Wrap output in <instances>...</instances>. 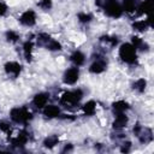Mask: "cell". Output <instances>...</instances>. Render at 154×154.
Segmentation results:
<instances>
[{
  "label": "cell",
  "mask_w": 154,
  "mask_h": 154,
  "mask_svg": "<svg viewBox=\"0 0 154 154\" xmlns=\"http://www.w3.org/2000/svg\"><path fill=\"white\" fill-rule=\"evenodd\" d=\"M119 57L124 63L132 65L137 60L136 48L131 43H123L119 48Z\"/></svg>",
  "instance_id": "obj_1"
},
{
  "label": "cell",
  "mask_w": 154,
  "mask_h": 154,
  "mask_svg": "<svg viewBox=\"0 0 154 154\" xmlns=\"http://www.w3.org/2000/svg\"><path fill=\"white\" fill-rule=\"evenodd\" d=\"M10 117L17 124H25L29 120H31L32 114L26 107H14L11 109Z\"/></svg>",
  "instance_id": "obj_2"
},
{
  "label": "cell",
  "mask_w": 154,
  "mask_h": 154,
  "mask_svg": "<svg viewBox=\"0 0 154 154\" xmlns=\"http://www.w3.org/2000/svg\"><path fill=\"white\" fill-rule=\"evenodd\" d=\"M83 97V91L82 89H75L70 91H65L61 97H60V103L64 106H75L77 105Z\"/></svg>",
  "instance_id": "obj_3"
},
{
  "label": "cell",
  "mask_w": 154,
  "mask_h": 154,
  "mask_svg": "<svg viewBox=\"0 0 154 154\" xmlns=\"http://www.w3.org/2000/svg\"><path fill=\"white\" fill-rule=\"evenodd\" d=\"M102 6H103V10H105V13L108 17L119 18L123 14V8L117 2V0H103Z\"/></svg>",
  "instance_id": "obj_4"
},
{
  "label": "cell",
  "mask_w": 154,
  "mask_h": 154,
  "mask_svg": "<svg viewBox=\"0 0 154 154\" xmlns=\"http://www.w3.org/2000/svg\"><path fill=\"white\" fill-rule=\"evenodd\" d=\"M78 77H79V70H78V67L77 66L70 67V69H67L65 71L64 77H63V82L65 84L72 85V84H75L78 81Z\"/></svg>",
  "instance_id": "obj_5"
},
{
  "label": "cell",
  "mask_w": 154,
  "mask_h": 154,
  "mask_svg": "<svg viewBox=\"0 0 154 154\" xmlns=\"http://www.w3.org/2000/svg\"><path fill=\"white\" fill-rule=\"evenodd\" d=\"M19 22L25 26H32L36 23V13L32 10H26L20 14Z\"/></svg>",
  "instance_id": "obj_6"
},
{
  "label": "cell",
  "mask_w": 154,
  "mask_h": 154,
  "mask_svg": "<svg viewBox=\"0 0 154 154\" xmlns=\"http://www.w3.org/2000/svg\"><path fill=\"white\" fill-rule=\"evenodd\" d=\"M4 67H5L6 73H7L8 76L13 77V78L18 77L19 73L22 72V65H20L19 63H17V61H8V63L5 64Z\"/></svg>",
  "instance_id": "obj_7"
},
{
  "label": "cell",
  "mask_w": 154,
  "mask_h": 154,
  "mask_svg": "<svg viewBox=\"0 0 154 154\" xmlns=\"http://www.w3.org/2000/svg\"><path fill=\"white\" fill-rule=\"evenodd\" d=\"M29 140V134L25 130H22L16 137L11 138V143L13 147H23Z\"/></svg>",
  "instance_id": "obj_8"
},
{
  "label": "cell",
  "mask_w": 154,
  "mask_h": 154,
  "mask_svg": "<svg viewBox=\"0 0 154 154\" xmlns=\"http://www.w3.org/2000/svg\"><path fill=\"white\" fill-rule=\"evenodd\" d=\"M48 100H49V95H48L47 93H38V94H36V95L34 96L32 103H34V106H36L37 108H43V107L47 105Z\"/></svg>",
  "instance_id": "obj_9"
},
{
  "label": "cell",
  "mask_w": 154,
  "mask_h": 154,
  "mask_svg": "<svg viewBox=\"0 0 154 154\" xmlns=\"http://www.w3.org/2000/svg\"><path fill=\"white\" fill-rule=\"evenodd\" d=\"M128 122H129V118L125 113H119V114H116V119L113 120V129L116 130H120L123 128H125L128 125Z\"/></svg>",
  "instance_id": "obj_10"
},
{
  "label": "cell",
  "mask_w": 154,
  "mask_h": 154,
  "mask_svg": "<svg viewBox=\"0 0 154 154\" xmlns=\"http://www.w3.org/2000/svg\"><path fill=\"white\" fill-rule=\"evenodd\" d=\"M106 66H107V63L103 59H96L89 66V71L91 73H101V72H103L106 70Z\"/></svg>",
  "instance_id": "obj_11"
},
{
  "label": "cell",
  "mask_w": 154,
  "mask_h": 154,
  "mask_svg": "<svg viewBox=\"0 0 154 154\" xmlns=\"http://www.w3.org/2000/svg\"><path fill=\"white\" fill-rule=\"evenodd\" d=\"M43 116H45L46 118H49V119L57 118V117L60 116V109H59V107L55 106V105L45 106V107H43Z\"/></svg>",
  "instance_id": "obj_12"
},
{
  "label": "cell",
  "mask_w": 154,
  "mask_h": 154,
  "mask_svg": "<svg viewBox=\"0 0 154 154\" xmlns=\"http://www.w3.org/2000/svg\"><path fill=\"white\" fill-rule=\"evenodd\" d=\"M150 19L147 18V19H141V20H136L132 23V29L136 30V31H140V32H143L146 31L148 28H150Z\"/></svg>",
  "instance_id": "obj_13"
},
{
  "label": "cell",
  "mask_w": 154,
  "mask_h": 154,
  "mask_svg": "<svg viewBox=\"0 0 154 154\" xmlns=\"http://www.w3.org/2000/svg\"><path fill=\"white\" fill-rule=\"evenodd\" d=\"M112 108L114 114H119V113H125L126 109H129V103L124 100H119L112 103Z\"/></svg>",
  "instance_id": "obj_14"
},
{
  "label": "cell",
  "mask_w": 154,
  "mask_h": 154,
  "mask_svg": "<svg viewBox=\"0 0 154 154\" xmlns=\"http://www.w3.org/2000/svg\"><path fill=\"white\" fill-rule=\"evenodd\" d=\"M137 137L140 138V142L141 143H149V142H152V140H153V134H152V130L150 129H148V128H142V130H141V132L137 135Z\"/></svg>",
  "instance_id": "obj_15"
},
{
  "label": "cell",
  "mask_w": 154,
  "mask_h": 154,
  "mask_svg": "<svg viewBox=\"0 0 154 154\" xmlns=\"http://www.w3.org/2000/svg\"><path fill=\"white\" fill-rule=\"evenodd\" d=\"M70 59H71V61H72L76 66H81V65H83L84 61H85V55H84L81 51H75V52L71 54Z\"/></svg>",
  "instance_id": "obj_16"
},
{
  "label": "cell",
  "mask_w": 154,
  "mask_h": 154,
  "mask_svg": "<svg viewBox=\"0 0 154 154\" xmlns=\"http://www.w3.org/2000/svg\"><path fill=\"white\" fill-rule=\"evenodd\" d=\"M150 7H152V0H144V1H142L136 7L137 16H142L144 13H148L149 10H150Z\"/></svg>",
  "instance_id": "obj_17"
},
{
  "label": "cell",
  "mask_w": 154,
  "mask_h": 154,
  "mask_svg": "<svg viewBox=\"0 0 154 154\" xmlns=\"http://www.w3.org/2000/svg\"><path fill=\"white\" fill-rule=\"evenodd\" d=\"M131 45L136 48V51L137 49H140V51H147L148 49V45L138 36H132L131 37Z\"/></svg>",
  "instance_id": "obj_18"
},
{
  "label": "cell",
  "mask_w": 154,
  "mask_h": 154,
  "mask_svg": "<svg viewBox=\"0 0 154 154\" xmlns=\"http://www.w3.org/2000/svg\"><path fill=\"white\" fill-rule=\"evenodd\" d=\"M82 109H83V113L85 116H94L95 112H96V102L90 100V101H88V102H85L83 105Z\"/></svg>",
  "instance_id": "obj_19"
},
{
  "label": "cell",
  "mask_w": 154,
  "mask_h": 154,
  "mask_svg": "<svg viewBox=\"0 0 154 154\" xmlns=\"http://www.w3.org/2000/svg\"><path fill=\"white\" fill-rule=\"evenodd\" d=\"M136 7H137V0H123V5H122L123 11L128 13H132L136 11Z\"/></svg>",
  "instance_id": "obj_20"
},
{
  "label": "cell",
  "mask_w": 154,
  "mask_h": 154,
  "mask_svg": "<svg viewBox=\"0 0 154 154\" xmlns=\"http://www.w3.org/2000/svg\"><path fill=\"white\" fill-rule=\"evenodd\" d=\"M32 48H34V43L29 40L26 42H24L23 45V52H24V57L28 61H31V53H32Z\"/></svg>",
  "instance_id": "obj_21"
},
{
  "label": "cell",
  "mask_w": 154,
  "mask_h": 154,
  "mask_svg": "<svg viewBox=\"0 0 154 154\" xmlns=\"http://www.w3.org/2000/svg\"><path fill=\"white\" fill-rule=\"evenodd\" d=\"M146 87H147V81L144 78H138L132 83V88L138 93H143L146 90Z\"/></svg>",
  "instance_id": "obj_22"
},
{
  "label": "cell",
  "mask_w": 154,
  "mask_h": 154,
  "mask_svg": "<svg viewBox=\"0 0 154 154\" xmlns=\"http://www.w3.org/2000/svg\"><path fill=\"white\" fill-rule=\"evenodd\" d=\"M58 142H59V137H58L57 135H52V136H48V137L45 138L43 146H45L46 148H49V149H51V148H53L54 146H57Z\"/></svg>",
  "instance_id": "obj_23"
},
{
  "label": "cell",
  "mask_w": 154,
  "mask_h": 154,
  "mask_svg": "<svg viewBox=\"0 0 154 154\" xmlns=\"http://www.w3.org/2000/svg\"><path fill=\"white\" fill-rule=\"evenodd\" d=\"M46 48L49 49V51H60V49H61V45H60V42H58L57 40L51 38V40L46 43Z\"/></svg>",
  "instance_id": "obj_24"
},
{
  "label": "cell",
  "mask_w": 154,
  "mask_h": 154,
  "mask_svg": "<svg viewBox=\"0 0 154 154\" xmlns=\"http://www.w3.org/2000/svg\"><path fill=\"white\" fill-rule=\"evenodd\" d=\"M100 41H101V42L109 43L112 47L116 46V45L118 43V38H117V37H114V36H108V35H106V36H101V37H100Z\"/></svg>",
  "instance_id": "obj_25"
},
{
  "label": "cell",
  "mask_w": 154,
  "mask_h": 154,
  "mask_svg": "<svg viewBox=\"0 0 154 154\" xmlns=\"http://www.w3.org/2000/svg\"><path fill=\"white\" fill-rule=\"evenodd\" d=\"M77 17H78V20L81 23H89L93 18V16L90 13H87V12H79L77 14Z\"/></svg>",
  "instance_id": "obj_26"
},
{
  "label": "cell",
  "mask_w": 154,
  "mask_h": 154,
  "mask_svg": "<svg viewBox=\"0 0 154 154\" xmlns=\"http://www.w3.org/2000/svg\"><path fill=\"white\" fill-rule=\"evenodd\" d=\"M6 38L8 42H17L19 40V35H18V32H16L13 30H8L6 32Z\"/></svg>",
  "instance_id": "obj_27"
},
{
  "label": "cell",
  "mask_w": 154,
  "mask_h": 154,
  "mask_svg": "<svg viewBox=\"0 0 154 154\" xmlns=\"http://www.w3.org/2000/svg\"><path fill=\"white\" fill-rule=\"evenodd\" d=\"M49 40H51V36H49L48 34H45V32H42V34H40V35L37 36V43H38L40 46H46V43H47Z\"/></svg>",
  "instance_id": "obj_28"
},
{
  "label": "cell",
  "mask_w": 154,
  "mask_h": 154,
  "mask_svg": "<svg viewBox=\"0 0 154 154\" xmlns=\"http://www.w3.org/2000/svg\"><path fill=\"white\" fill-rule=\"evenodd\" d=\"M37 6L42 10H49L53 6V2H52V0H40L37 2Z\"/></svg>",
  "instance_id": "obj_29"
},
{
  "label": "cell",
  "mask_w": 154,
  "mask_h": 154,
  "mask_svg": "<svg viewBox=\"0 0 154 154\" xmlns=\"http://www.w3.org/2000/svg\"><path fill=\"white\" fill-rule=\"evenodd\" d=\"M0 130L6 134H11V125L7 122H0Z\"/></svg>",
  "instance_id": "obj_30"
},
{
  "label": "cell",
  "mask_w": 154,
  "mask_h": 154,
  "mask_svg": "<svg viewBox=\"0 0 154 154\" xmlns=\"http://www.w3.org/2000/svg\"><path fill=\"white\" fill-rule=\"evenodd\" d=\"M130 149H131V142H124L120 150L123 153H128V152H130Z\"/></svg>",
  "instance_id": "obj_31"
},
{
  "label": "cell",
  "mask_w": 154,
  "mask_h": 154,
  "mask_svg": "<svg viewBox=\"0 0 154 154\" xmlns=\"http://www.w3.org/2000/svg\"><path fill=\"white\" fill-rule=\"evenodd\" d=\"M7 12V5L4 1H0V16H4Z\"/></svg>",
  "instance_id": "obj_32"
},
{
  "label": "cell",
  "mask_w": 154,
  "mask_h": 154,
  "mask_svg": "<svg viewBox=\"0 0 154 154\" xmlns=\"http://www.w3.org/2000/svg\"><path fill=\"white\" fill-rule=\"evenodd\" d=\"M141 130H142V125L137 123V124H136V125L134 126V134H135V135L137 136V135H138V134L141 132Z\"/></svg>",
  "instance_id": "obj_33"
},
{
  "label": "cell",
  "mask_w": 154,
  "mask_h": 154,
  "mask_svg": "<svg viewBox=\"0 0 154 154\" xmlns=\"http://www.w3.org/2000/svg\"><path fill=\"white\" fill-rule=\"evenodd\" d=\"M72 149H73L72 144H70V143H69V144H66V146H65V148L63 149V152H71Z\"/></svg>",
  "instance_id": "obj_34"
}]
</instances>
